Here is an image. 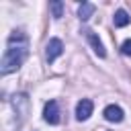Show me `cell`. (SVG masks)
Segmentation results:
<instances>
[{
    "label": "cell",
    "mask_w": 131,
    "mask_h": 131,
    "mask_svg": "<svg viewBox=\"0 0 131 131\" xmlns=\"http://www.w3.org/2000/svg\"><path fill=\"white\" fill-rule=\"evenodd\" d=\"M27 45H29V39H27V35L23 33V31H14L10 37H8V47H6V51H4V57H2V68H0V72H2V76H6V74H10V72H14V70H18L20 66H23V61H25V57H27Z\"/></svg>",
    "instance_id": "6da1fadb"
},
{
    "label": "cell",
    "mask_w": 131,
    "mask_h": 131,
    "mask_svg": "<svg viewBox=\"0 0 131 131\" xmlns=\"http://www.w3.org/2000/svg\"><path fill=\"white\" fill-rule=\"evenodd\" d=\"M43 119L49 123V125H57L59 123V106L55 100H49L45 102V108H43Z\"/></svg>",
    "instance_id": "7a4b0ae2"
},
{
    "label": "cell",
    "mask_w": 131,
    "mask_h": 131,
    "mask_svg": "<svg viewBox=\"0 0 131 131\" xmlns=\"http://www.w3.org/2000/svg\"><path fill=\"white\" fill-rule=\"evenodd\" d=\"M61 53H63V43H61L59 39H49V43H47V51H45L47 61H49V63L55 61Z\"/></svg>",
    "instance_id": "3957f363"
},
{
    "label": "cell",
    "mask_w": 131,
    "mask_h": 131,
    "mask_svg": "<svg viewBox=\"0 0 131 131\" xmlns=\"http://www.w3.org/2000/svg\"><path fill=\"white\" fill-rule=\"evenodd\" d=\"M92 108H94L92 100H90V98H82V100L76 104V119H78V121H86V119L92 115Z\"/></svg>",
    "instance_id": "277c9868"
},
{
    "label": "cell",
    "mask_w": 131,
    "mask_h": 131,
    "mask_svg": "<svg viewBox=\"0 0 131 131\" xmlns=\"http://www.w3.org/2000/svg\"><path fill=\"white\" fill-rule=\"evenodd\" d=\"M102 115H104V119L111 121V123H121V121H123V108L117 106V104H108Z\"/></svg>",
    "instance_id": "5b68a950"
},
{
    "label": "cell",
    "mask_w": 131,
    "mask_h": 131,
    "mask_svg": "<svg viewBox=\"0 0 131 131\" xmlns=\"http://www.w3.org/2000/svg\"><path fill=\"white\" fill-rule=\"evenodd\" d=\"M86 33H88V41H90V45H92L94 53H96L98 57H104V55H106V51H104V45L100 43V39H98L92 31H86Z\"/></svg>",
    "instance_id": "8992f818"
},
{
    "label": "cell",
    "mask_w": 131,
    "mask_h": 131,
    "mask_svg": "<svg viewBox=\"0 0 131 131\" xmlns=\"http://www.w3.org/2000/svg\"><path fill=\"white\" fill-rule=\"evenodd\" d=\"M92 14H94V4H90V2H82L80 8H78V16H80V20H88Z\"/></svg>",
    "instance_id": "52a82bcc"
},
{
    "label": "cell",
    "mask_w": 131,
    "mask_h": 131,
    "mask_svg": "<svg viewBox=\"0 0 131 131\" xmlns=\"http://www.w3.org/2000/svg\"><path fill=\"white\" fill-rule=\"evenodd\" d=\"M113 20H115V27H127V25L131 23V16H129V14H127L123 8H119V10L115 12Z\"/></svg>",
    "instance_id": "ba28073f"
},
{
    "label": "cell",
    "mask_w": 131,
    "mask_h": 131,
    "mask_svg": "<svg viewBox=\"0 0 131 131\" xmlns=\"http://www.w3.org/2000/svg\"><path fill=\"white\" fill-rule=\"evenodd\" d=\"M49 8H51V12H53V16H55V18H59V16L63 14V4H61V2H57V0H55V2H51V4H49Z\"/></svg>",
    "instance_id": "9c48e42d"
},
{
    "label": "cell",
    "mask_w": 131,
    "mask_h": 131,
    "mask_svg": "<svg viewBox=\"0 0 131 131\" xmlns=\"http://www.w3.org/2000/svg\"><path fill=\"white\" fill-rule=\"evenodd\" d=\"M121 51H123V55H131V39L123 41V45H121Z\"/></svg>",
    "instance_id": "30bf717a"
}]
</instances>
